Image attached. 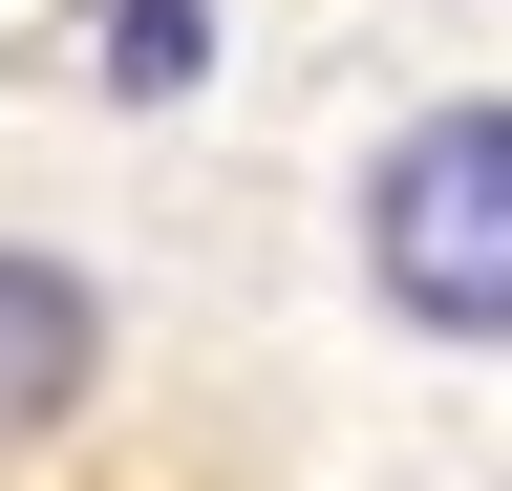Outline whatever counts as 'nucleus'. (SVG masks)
<instances>
[{
  "mask_svg": "<svg viewBox=\"0 0 512 491\" xmlns=\"http://www.w3.org/2000/svg\"><path fill=\"white\" fill-rule=\"evenodd\" d=\"M342 257L406 342H512V86H448L363 150L342 193Z\"/></svg>",
  "mask_w": 512,
  "mask_h": 491,
  "instance_id": "f257e3e1",
  "label": "nucleus"
},
{
  "mask_svg": "<svg viewBox=\"0 0 512 491\" xmlns=\"http://www.w3.org/2000/svg\"><path fill=\"white\" fill-rule=\"evenodd\" d=\"M86 406H107V278L64 235H0V470L64 449Z\"/></svg>",
  "mask_w": 512,
  "mask_h": 491,
  "instance_id": "f03ea898",
  "label": "nucleus"
},
{
  "mask_svg": "<svg viewBox=\"0 0 512 491\" xmlns=\"http://www.w3.org/2000/svg\"><path fill=\"white\" fill-rule=\"evenodd\" d=\"M86 86L107 107H192V86H214V0H107V22H86Z\"/></svg>",
  "mask_w": 512,
  "mask_h": 491,
  "instance_id": "7ed1b4c3",
  "label": "nucleus"
}]
</instances>
